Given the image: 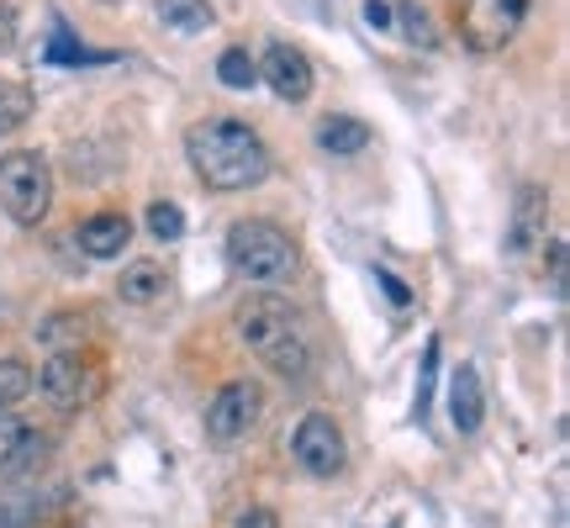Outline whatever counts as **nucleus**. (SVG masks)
Masks as SVG:
<instances>
[{
  "instance_id": "1",
  "label": "nucleus",
  "mask_w": 570,
  "mask_h": 528,
  "mask_svg": "<svg viewBox=\"0 0 570 528\" xmlns=\"http://www.w3.org/2000/svg\"><path fill=\"white\" fill-rule=\"evenodd\" d=\"M185 159L206 190H254L269 175V148L254 127L233 117H206L185 133Z\"/></svg>"
},
{
  "instance_id": "2",
  "label": "nucleus",
  "mask_w": 570,
  "mask_h": 528,
  "mask_svg": "<svg viewBox=\"0 0 570 528\" xmlns=\"http://www.w3.org/2000/svg\"><path fill=\"white\" fill-rule=\"evenodd\" d=\"M233 327L269 370H281L285 381H302L312 370V349H306L302 327H296V312L275 291H248L238 312H233Z\"/></svg>"
},
{
  "instance_id": "3",
  "label": "nucleus",
  "mask_w": 570,
  "mask_h": 528,
  "mask_svg": "<svg viewBox=\"0 0 570 528\" xmlns=\"http://www.w3.org/2000/svg\"><path fill=\"white\" fill-rule=\"evenodd\" d=\"M227 264L248 285H285L296 275V244H291V233L281 223L244 217V223L227 227Z\"/></svg>"
},
{
  "instance_id": "4",
  "label": "nucleus",
  "mask_w": 570,
  "mask_h": 528,
  "mask_svg": "<svg viewBox=\"0 0 570 528\" xmlns=\"http://www.w3.org/2000/svg\"><path fill=\"white\" fill-rule=\"evenodd\" d=\"M53 206V169L32 148H11L0 159V212L17 227H38Z\"/></svg>"
},
{
  "instance_id": "5",
  "label": "nucleus",
  "mask_w": 570,
  "mask_h": 528,
  "mask_svg": "<svg viewBox=\"0 0 570 528\" xmlns=\"http://www.w3.org/2000/svg\"><path fill=\"white\" fill-rule=\"evenodd\" d=\"M523 17H529V0H465L460 6V38L475 53H497L518 38Z\"/></svg>"
},
{
  "instance_id": "6",
  "label": "nucleus",
  "mask_w": 570,
  "mask_h": 528,
  "mask_svg": "<svg viewBox=\"0 0 570 528\" xmlns=\"http://www.w3.org/2000/svg\"><path fill=\"white\" fill-rule=\"evenodd\" d=\"M38 387L59 412H80V407H90L101 397V370L90 365L85 354H53V360L42 365Z\"/></svg>"
},
{
  "instance_id": "7",
  "label": "nucleus",
  "mask_w": 570,
  "mask_h": 528,
  "mask_svg": "<svg viewBox=\"0 0 570 528\" xmlns=\"http://www.w3.org/2000/svg\"><path fill=\"white\" fill-rule=\"evenodd\" d=\"M259 412H265V391L254 387V381H227L212 397V407H206V433L217 444H233V439H244L248 428L259 423Z\"/></svg>"
},
{
  "instance_id": "8",
  "label": "nucleus",
  "mask_w": 570,
  "mask_h": 528,
  "mask_svg": "<svg viewBox=\"0 0 570 528\" xmlns=\"http://www.w3.org/2000/svg\"><path fill=\"white\" fill-rule=\"evenodd\" d=\"M291 454H296V466L306 476H338L344 470V433L338 423L327 418V412H306L302 423H296V439H291Z\"/></svg>"
},
{
  "instance_id": "9",
  "label": "nucleus",
  "mask_w": 570,
  "mask_h": 528,
  "mask_svg": "<svg viewBox=\"0 0 570 528\" xmlns=\"http://www.w3.org/2000/svg\"><path fill=\"white\" fill-rule=\"evenodd\" d=\"M544 227H550V190L539 180H523L508 217V260H523L529 248L544 244Z\"/></svg>"
},
{
  "instance_id": "10",
  "label": "nucleus",
  "mask_w": 570,
  "mask_h": 528,
  "mask_svg": "<svg viewBox=\"0 0 570 528\" xmlns=\"http://www.w3.org/2000/svg\"><path fill=\"white\" fill-rule=\"evenodd\" d=\"M259 80H265L281 101H306L317 75H312V59H306L296 42H269L265 59H259Z\"/></svg>"
},
{
  "instance_id": "11",
  "label": "nucleus",
  "mask_w": 570,
  "mask_h": 528,
  "mask_svg": "<svg viewBox=\"0 0 570 528\" xmlns=\"http://www.w3.org/2000/svg\"><path fill=\"white\" fill-rule=\"evenodd\" d=\"M80 248L90 260H117L127 244H132V223H127L122 212H96V217H85L80 223Z\"/></svg>"
},
{
  "instance_id": "12",
  "label": "nucleus",
  "mask_w": 570,
  "mask_h": 528,
  "mask_svg": "<svg viewBox=\"0 0 570 528\" xmlns=\"http://www.w3.org/2000/svg\"><path fill=\"white\" fill-rule=\"evenodd\" d=\"M449 418H454L460 433H475V428L487 423V397H481V375H475V365L454 370V381H449Z\"/></svg>"
},
{
  "instance_id": "13",
  "label": "nucleus",
  "mask_w": 570,
  "mask_h": 528,
  "mask_svg": "<svg viewBox=\"0 0 570 528\" xmlns=\"http://www.w3.org/2000/svg\"><path fill=\"white\" fill-rule=\"evenodd\" d=\"M117 291H122L127 306H154L169 291V275H164L159 260H138L122 270V281H117Z\"/></svg>"
},
{
  "instance_id": "14",
  "label": "nucleus",
  "mask_w": 570,
  "mask_h": 528,
  "mask_svg": "<svg viewBox=\"0 0 570 528\" xmlns=\"http://www.w3.org/2000/svg\"><path fill=\"white\" fill-rule=\"evenodd\" d=\"M32 454H42V439L27 423H21L17 412H0V476L21 470L27 460H32Z\"/></svg>"
},
{
  "instance_id": "15",
  "label": "nucleus",
  "mask_w": 570,
  "mask_h": 528,
  "mask_svg": "<svg viewBox=\"0 0 570 528\" xmlns=\"http://www.w3.org/2000/svg\"><path fill=\"white\" fill-rule=\"evenodd\" d=\"M317 148L333 154V159H344V154H365L370 127L360 123V117H327V123L317 127Z\"/></svg>"
},
{
  "instance_id": "16",
  "label": "nucleus",
  "mask_w": 570,
  "mask_h": 528,
  "mask_svg": "<svg viewBox=\"0 0 570 528\" xmlns=\"http://www.w3.org/2000/svg\"><path fill=\"white\" fill-rule=\"evenodd\" d=\"M159 21L169 32H180V38H196V32H212L217 11L206 0H159Z\"/></svg>"
},
{
  "instance_id": "17",
  "label": "nucleus",
  "mask_w": 570,
  "mask_h": 528,
  "mask_svg": "<svg viewBox=\"0 0 570 528\" xmlns=\"http://www.w3.org/2000/svg\"><path fill=\"white\" fill-rule=\"evenodd\" d=\"M38 339L53 349V354H80V344H85V317H80V312H53V317L38 327Z\"/></svg>"
},
{
  "instance_id": "18",
  "label": "nucleus",
  "mask_w": 570,
  "mask_h": 528,
  "mask_svg": "<svg viewBox=\"0 0 570 528\" xmlns=\"http://www.w3.org/2000/svg\"><path fill=\"white\" fill-rule=\"evenodd\" d=\"M32 90L17 80H0V138L6 133H17V127H27V117H32Z\"/></svg>"
},
{
  "instance_id": "19",
  "label": "nucleus",
  "mask_w": 570,
  "mask_h": 528,
  "mask_svg": "<svg viewBox=\"0 0 570 528\" xmlns=\"http://www.w3.org/2000/svg\"><path fill=\"white\" fill-rule=\"evenodd\" d=\"M217 80L227 90H254L259 85V63L248 59V48H227L223 59H217Z\"/></svg>"
},
{
  "instance_id": "20",
  "label": "nucleus",
  "mask_w": 570,
  "mask_h": 528,
  "mask_svg": "<svg viewBox=\"0 0 570 528\" xmlns=\"http://www.w3.org/2000/svg\"><path fill=\"white\" fill-rule=\"evenodd\" d=\"M391 21H396V27H402V38L417 42V48H433V42H439V32H433L428 11H423V6H412V0H402V6L391 11Z\"/></svg>"
},
{
  "instance_id": "21",
  "label": "nucleus",
  "mask_w": 570,
  "mask_h": 528,
  "mask_svg": "<svg viewBox=\"0 0 570 528\" xmlns=\"http://www.w3.org/2000/svg\"><path fill=\"white\" fill-rule=\"evenodd\" d=\"M42 59L48 63H75V69H80V63H106L111 59V53H90V48H80V42L69 38V32H53V42H48V53H42Z\"/></svg>"
},
{
  "instance_id": "22",
  "label": "nucleus",
  "mask_w": 570,
  "mask_h": 528,
  "mask_svg": "<svg viewBox=\"0 0 570 528\" xmlns=\"http://www.w3.org/2000/svg\"><path fill=\"white\" fill-rule=\"evenodd\" d=\"M148 233H154L159 244H175V238L185 233V212L175 202H154L148 206Z\"/></svg>"
},
{
  "instance_id": "23",
  "label": "nucleus",
  "mask_w": 570,
  "mask_h": 528,
  "mask_svg": "<svg viewBox=\"0 0 570 528\" xmlns=\"http://www.w3.org/2000/svg\"><path fill=\"white\" fill-rule=\"evenodd\" d=\"M32 391V370L21 365V360H0V412L11 402H21Z\"/></svg>"
},
{
  "instance_id": "24",
  "label": "nucleus",
  "mask_w": 570,
  "mask_h": 528,
  "mask_svg": "<svg viewBox=\"0 0 570 528\" xmlns=\"http://www.w3.org/2000/svg\"><path fill=\"white\" fill-rule=\"evenodd\" d=\"M433 375H439V339H428V349H423V370H417V418L428 412V402H433Z\"/></svg>"
},
{
  "instance_id": "25",
  "label": "nucleus",
  "mask_w": 570,
  "mask_h": 528,
  "mask_svg": "<svg viewBox=\"0 0 570 528\" xmlns=\"http://www.w3.org/2000/svg\"><path fill=\"white\" fill-rule=\"evenodd\" d=\"M17 48V11H11V0H0V53H11Z\"/></svg>"
},
{
  "instance_id": "26",
  "label": "nucleus",
  "mask_w": 570,
  "mask_h": 528,
  "mask_svg": "<svg viewBox=\"0 0 570 528\" xmlns=\"http://www.w3.org/2000/svg\"><path fill=\"white\" fill-rule=\"evenodd\" d=\"M375 281H381V291H386V296H391L396 306H407V302H412V291H407V281H402V275H391V270H381Z\"/></svg>"
},
{
  "instance_id": "27",
  "label": "nucleus",
  "mask_w": 570,
  "mask_h": 528,
  "mask_svg": "<svg viewBox=\"0 0 570 528\" xmlns=\"http://www.w3.org/2000/svg\"><path fill=\"white\" fill-rule=\"evenodd\" d=\"M365 21L375 27V32H386V27H391V6H386V0H365Z\"/></svg>"
},
{
  "instance_id": "28",
  "label": "nucleus",
  "mask_w": 570,
  "mask_h": 528,
  "mask_svg": "<svg viewBox=\"0 0 570 528\" xmlns=\"http://www.w3.org/2000/svg\"><path fill=\"white\" fill-rule=\"evenodd\" d=\"M238 528H281V518H275L269 508H248L244 518H238Z\"/></svg>"
},
{
  "instance_id": "29",
  "label": "nucleus",
  "mask_w": 570,
  "mask_h": 528,
  "mask_svg": "<svg viewBox=\"0 0 570 528\" xmlns=\"http://www.w3.org/2000/svg\"><path fill=\"white\" fill-rule=\"evenodd\" d=\"M550 275H554V285H566V238L550 244Z\"/></svg>"
}]
</instances>
